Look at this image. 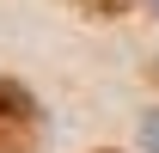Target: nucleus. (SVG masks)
<instances>
[{
  "instance_id": "obj_1",
  "label": "nucleus",
  "mask_w": 159,
  "mask_h": 153,
  "mask_svg": "<svg viewBox=\"0 0 159 153\" xmlns=\"http://www.w3.org/2000/svg\"><path fill=\"white\" fill-rule=\"evenodd\" d=\"M43 147V104L31 86L0 80V153H37Z\"/></svg>"
},
{
  "instance_id": "obj_2",
  "label": "nucleus",
  "mask_w": 159,
  "mask_h": 153,
  "mask_svg": "<svg viewBox=\"0 0 159 153\" xmlns=\"http://www.w3.org/2000/svg\"><path fill=\"white\" fill-rule=\"evenodd\" d=\"M80 12H92V19H116V12H129V0H74Z\"/></svg>"
},
{
  "instance_id": "obj_3",
  "label": "nucleus",
  "mask_w": 159,
  "mask_h": 153,
  "mask_svg": "<svg viewBox=\"0 0 159 153\" xmlns=\"http://www.w3.org/2000/svg\"><path fill=\"white\" fill-rule=\"evenodd\" d=\"M98 153H110V147H98Z\"/></svg>"
},
{
  "instance_id": "obj_4",
  "label": "nucleus",
  "mask_w": 159,
  "mask_h": 153,
  "mask_svg": "<svg viewBox=\"0 0 159 153\" xmlns=\"http://www.w3.org/2000/svg\"><path fill=\"white\" fill-rule=\"evenodd\" d=\"M153 6H159V0H153Z\"/></svg>"
}]
</instances>
